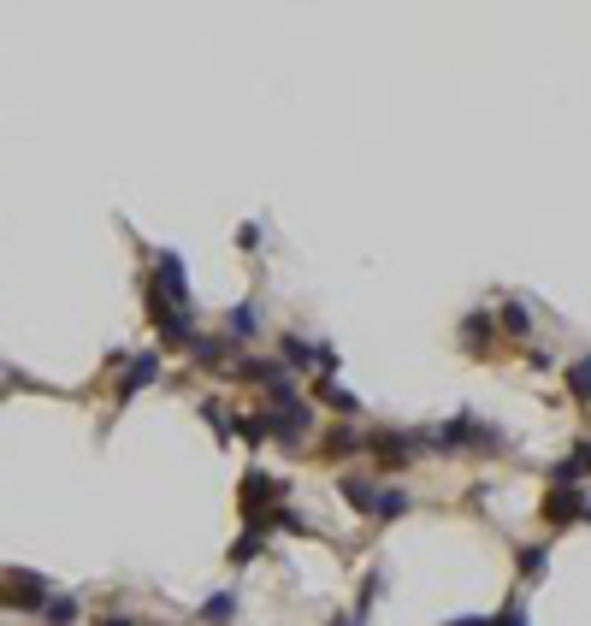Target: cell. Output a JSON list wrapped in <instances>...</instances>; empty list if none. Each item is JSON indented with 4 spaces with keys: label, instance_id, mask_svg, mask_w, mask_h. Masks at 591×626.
I'll use <instances>...</instances> for the list:
<instances>
[{
    "label": "cell",
    "instance_id": "obj_1",
    "mask_svg": "<svg viewBox=\"0 0 591 626\" xmlns=\"http://www.w3.org/2000/svg\"><path fill=\"white\" fill-rule=\"evenodd\" d=\"M142 308H148V325L160 331V349H190L196 337V302H190V266L178 249L154 254V272L142 284Z\"/></svg>",
    "mask_w": 591,
    "mask_h": 626
},
{
    "label": "cell",
    "instance_id": "obj_2",
    "mask_svg": "<svg viewBox=\"0 0 591 626\" xmlns=\"http://www.w3.org/2000/svg\"><path fill=\"white\" fill-rule=\"evenodd\" d=\"M272 508H284V479H272V473H261V467H249L243 485H237V514H243V526L266 532Z\"/></svg>",
    "mask_w": 591,
    "mask_h": 626
},
{
    "label": "cell",
    "instance_id": "obj_3",
    "mask_svg": "<svg viewBox=\"0 0 591 626\" xmlns=\"http://www.w3.org/2000/svg\"><path fill=\"white\" fill-rule=\"evenodd\" d=\"M308 426H314V402H308V396H278V402H266V438L302 443Z\"/></svg>",
    "mask_w": 591,
    "mask_h": 626
},
{
    "label": "cell",
    "instance_id": "obj_4",
    "mask_svg": "<svg viewBox=\"0 0 591 626\" xmlns=\"http://www.w3.org/2000/svg\"><path fill=\"white\" fill-rule=\"evenodd\" d=\"M367 449H373V467H379V473H402L414 455H426L420 432H373Z\"/></svg>",
    "mask_w": 591,
    "mask_h": 626
},
{
    "label": "cell",
    "instance_id": "obj_5",
    "mask_svg": "<svg viewBox=\"0 0 591 626\" xmlns=\"http://www.w3.org/2000/svg\"><path fill=\"white\" fill-rule=\"evenodd\" d=\"M160 378V349H142V355H125V367H119V384H113V402L125 408L136 402V390H148Z\"/></svg>",
    "mask_w": 591,
    "mask_h": 626
},
{
    "label": "cell",
    "instance_id": "obj_6",
    "mask_svg": "<svg viewBox=\"0 0 591 626\" xmlns=\"http://www.w3.org/2000/svg\"><path fill=\"white\" fill-rule=\"evenodd\" d=\"M586 491H580V485H556V491H550V497H544V520H550V526H574V520H586Z\"/></svg>",
    "mask_w": 591,
    "mask_h": 626
},
{
    "label": "cell",
    "instance_id": "obj_7",
    "mask_svg": "<svg viewBox=\"0 0 591 626\" xmlns=\"http://www.w3.org/2000/svg\"><path fill=\"white\" fill-rule=\"evenodd\" d=\"M196 414L207 420V432H213L219 443H231V438H237V414H231V402H219V396H201V402H196Z\"/></svg>",
    "mask_w": 591,
    "mask_h": 626
},
{
    "label": "cell",
    "instance_id": "obj_8",
    "mask_svg": "<svg viewBox=\"0 0 591 626\" xmlns=\"http://www.w3.org/2000/svg\"><path fill=\"white\" fill-rule=\"evenodd\" d=\"M337 491L349 497V508H355V514H367V520L379 514V485H373V479H361V473H343V479H337Z\"/></svg>",
    "mask_w": 591,
    "mask_h": 626
},
{
    "label": "cell",
    "instance_id": "obj_9",
    "mask_svg": "<svg viewBox=\"0 0 591 626\" xmlns=\"http://www.w3.org/2000/svg\"><path fill=\"white\" fill-rule=\"evenodd\" d=\"M314 402H320V408H331L337 420H355V414H361V396H349V390H343V384H331V378H320V384H314Z\"/></svg>",
    "mask_w": 591,
    "mask_h": 626
},
{
    "label": "cell",
    "instance_id": "obj_10",
    "mask_svg": "<svg viewBox=\"0 0 591 626\" xmlns=\"http://www.w3.org/2000/svg\"><path fill=\"white\" fill-rule=\"evenodd\" d=\"M278 361H284V373H308V367H314V343L296 337V331H284V337H278Z\"/></svg>",
    "mask_w": 591,
    "mask_h": 626
},
{
    "label": "cell",
    "instance_id": "obj_11",
    "mask_svg": "<svg viewBox=\"0 0 591 626\" xmlns=\"http://www.w3.org/2000/svg\"><path fill=\"white\" fill-rule=\"evenodd\" d=\"M196 621L201 626H237V591H213L196 609Z\"/></svg>",
    "mask_w": 591,
    "mask_h": 626
},
{
    "label": "cell",
    "instance_id": "obj_12",
    "mask_svg": "<svg viewBox=\"0 0 591 626\" xmlns=\"http://www.w3.org/2000/svg\"><path fill=\"white\" fill-rule=\"evenodd\" d=\"M255 331H261V313H255V302H237V308L225 313V337H237V343H255Z\"/></svg>",
    "mask_w": 591,
    "mask_h": 626
},
{
    "label": "cell",
    "instance_id": "obj_13",
    "mask_svg": "<svg viewBox=\"0 0 591 626\" xmlns=\"http://www.w3.org/2000/svg\"><path fill=\"white\" fill-rule=\"evenodd\" d=\"M361 432H349V426H337V432H326V438H320V461H343V455H355V449H361Z\"/></svg>",
    "mask_w": 591,
    "mask_h": 626
},
{
    "label": "cell",
    "instance_id": "obj_14",
    "mask_svg": "<svg viewBox=\"0 0 591 626\" xmlns=\"http://www.w3.org/2000/svg\"><path fill=\"white\" fill-rule=\"evenodd\" d=\"M586 473H591V438H586V443H574V455L556 467V485H580Z\"/></svg>",
    "mask_w": 591,
    "mask_h": 626
},
{
    "label": "cell",
    "instance_id": "obj_15",
    "mask_svg": "<svg viewBox=\"0 0 591 626\" xmlns=\"http://www.w3.org/2000/svg\"><path fill=\"white\" fill-rule=\"evenodd\" d=\"M379 597H385V573L373 567V573L361 579V603H355V615H349V621H355V626H367V615H373V603H379Z\"/></svg>",
    "mask_w": 591,
    "mask_h": 626
},
{
    "label": "cell",
    "instance_id": "obj_16",
    "mask_svg": "<svg viewBox=\"0 0 591 626\" xmlns=\"http://www.w3.org/2000/svg\"><path fill=\"white\" fill-rule=\"evenodd\" d=\"M190 355H196L201 373H219V367H225V343H219V337H190Z\"/></svg>",
    "mask_w": 591,
    "mask_h": 626
},
{
    "label": "cell",
    "instance_id": "obj_17",
    "mask_svg": "<svg viewBox=\"0 0 591 626\" xmlns=\"http://www.w3.org/2000/svg\"><path fill=\"white\" fill-rule=\"evenodd\" d=\"M261 544H266V532H255V526H243V538H237V544L225 550V562H231V567H249L255 556H261Z\"/></svg>",
    "mask_w": 591,
    "mask_h": 626
},
{
    "label": "cell",
    "instance_id": "obj_18",
    "mask_svg": "<svg viewBox=\"0 0 591 626\" xmlns=\"http://www.w3.org/2000/svg\"><path fill=\"white\" fill-rule=\"evenodd\" d=\"M77 615H83V603H77V597H60V591H54L48 609H42V621L48 626H77Z\"/></svg>",
    "mask_w": 591,
    "mask_h": 626
},
{
    "label": "cell",
    "instance_id": "obj_19",
    "mask_svg": "<svg viewBox=\"0 0 591 626\" xmlns=\"http://www.w3.org/2000/svg\"><path fill=\"white\" fill-rule=\"evenodd\" d=\"M461 343H467V349H485V343H491V313L485 308L461 319Z\"/></svg>",
    "mask_w": 591,
    "mask_h": 626
},
{
    "label": "cell",
    "instance_id": "obj_20",
    "mask_svg": "<svg viewBox=\"0 0 591 626\" xmlns=\"http://www.w3.org/2000/svg\"><path fill=\"white\" fill-rule=\"evenodd\" d=\"M408 508H414V497H408L402 485H391V491H379V514H373V520H402Z\"/></svg>",
    "mask_w": 591,
    "mask_h": 626
},
{
    "label": "cell",
    "instance_id": "obj_21",
    "mask_svg": "<svg viewBox=\"0 0 591 626\" xmlns=\"http://www.w3.org/2000/svg\"><path fill=\"white\" fill-rule=\"evenodd\" d=\"M515 562H521L526 579H544V567H550V544H521V556H515Z\"/></svg>",
    "mask_w": 591,
    "mask_h": 626
},
{
    "label": "cell",
    "instance_id": "obj_22",
    "mask_svg": "<svg viewBox=\"0 0 591 626\" xmlns=\"http://www.w3.org/2000/svg\"><path fill=\"white\" fill-rule=\"evenodd\" d=\"M237 432H243V443H249V449H261V443H266V408H255V414H237Z\"/></svg>",
    "mask_w": 591,
    "mask_h": 626
},
{
    "label": "cell",
    "instance_id": "obj_23",
    "mask_svg": "<svg viewBox=\"0 0 591 626\" xmlns=\"http://www.w3.org/2000/svg\"><path fill=\"white\" fill-rule=\"evenodd\" d=\"M503 331H509V337H526V331H532V313H526V302H509V308H503Z\"/></svg>",
    "mask_w": 591,
    "mask_h": 626
},
{
    "label": "cell",
    "instance_id": "obj_24",
    "mask_svg": "<svg viewBox=\"0 0 591 626\" xmlns=\"http://www.w3.org/2000/svg\"><path fill=\"white\" fill-rule=\"evenodd\" d=\"M337 367H343V355H337V343H314V373H320V378H331Z\"/></svg>",
    "mask_w": 591,
    "mask_h": 626
},
{
    "label": "cell",
    "instance_id": "obj_25",
    "mask_svg": "<svg viewBox=\"0 0 591 626\" xmlns=\"http://www.w3.org/2000/svg\"><path fill=\"white\" fill-rule=\"evenodd\" d=\"M568 390H574L580 402L591 396V355H586V361H574V367H568Z\"/></svg>",
    "mask_w": 591,
    "mask_h": 626
},
{
    "label": "cell",
    "instance_id": "obj_26",
    "mask_svg": "<svg viewBox=\"0 0 591 626\" xmlns=\"http://www.w3.org/2000/svg\"><path fill=\"white\" fill-rule=\"evenodd\" d=\"M491 626H526V609H521V597H509L497 615H491Z\"/></svg>",
    "mask_w": 591,
    "mask_h": 626
},
{
    "label": "cell",
    "instance_id": "obj_27",
    "mask_svg": "<svg viewBox=\"0 0 591 626\" xmlns=\"http://www.w3.org/2000/svg\"><path fill=\"white\" fill-rule=\"evenodd\" d=\"M450 626H491V615H456Z\"/></svg>",
    "mask_w": 591,
    "mask_h": 626
},
{
    "label": "cell",
    "instance_id": "obj_28",
    "mask_svg": "<svg viewBox=\"0 0 591 626\" xmlns=\"http://www.w3.org/2000/svg\"><path fill=\"white\" fill-rule=\"evenodd\" d=\"M101 626H136L131 615H101Z\"/></svg>",
    "mask_w": 591,
    "mask_h": 626
},
{
    "label": "cell",
    "instance_id": "obj_29",
    "mask_svg": "<svg viewBox=\"0 0 591 626\" xmlns=\"http://www.w3.org/2000/svg\"><path fill=\"white\" fill-rule=\"evenodd\" d=\"M326 626H355V621H349V615H331V621Z\"/></svg>",
    "mask_w": 591,
    "mask_h": 626
},
{
    "label": "cell",
    "instance_id": "obj_30",
    "mask_svg": "<svg viewBox=\"0 0 591 626\" xmlns=\"http://www.w3.org/2000/svg\"><path fill=\"white\" fill-rule=\"evenodd\" d=\"M586 520H591V502H586Z\"/></svg>",
    "mask_w": 591,
    "mask_h": 626
}]
</instances>
